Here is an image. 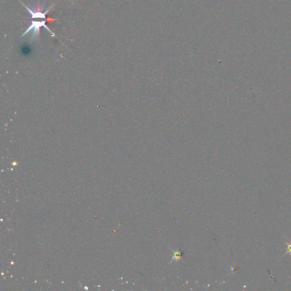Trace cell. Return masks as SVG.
Returning a JSON list of instances; mask_svg holds the SVG:
<instances>
[{"label":"cell","mask_w":291,"mask_h":291,"mask_svg":"<svg viewBox=\"0 0 291 291\" xmlns=\"http://www.w3.org/2000/svg\"><path fill=\"white\" fill-rule=\"evenodd\" d=\"M288 253H290L291 254V243L288 247Z\"/></svg>","instance_id":"7a4b0ae2"},{"label":"cell","mask_w":291,"mask_h":291,"mask_svg":"<svg viewBox=\"0 0 291 291\" xmlns=\"http://www.w3.org/2000/svg\"><path fill=\"white\" fill-rule=\"evenodd\" d=\"M41 27H44L45 30H47L50 34L51 37L57 39L56 34L50 29V27L48 26H46V18H39V17L32 18L30 25L26 29V31L23 33L22 35L21 36V38H23L27 34L31 33V35H30L31 40L32 41H39V38H40V29H41Z\"/></svg>","instance_id":"6da1fadb"}]
</instances>
